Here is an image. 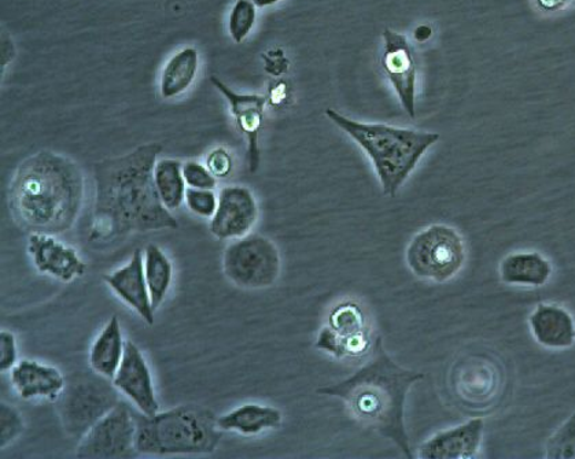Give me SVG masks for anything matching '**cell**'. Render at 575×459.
<instances>
[{
    "label": "cell",
    "instance_id": "36",
    "mask_svg": "<svg viewBox=\"0 0 575 459\" xmlns=\"http://www.w3.org/2000/svg\"><path fill=\"white\" fill-rule=\"evenodd\" d=\"M431 33H433V31H431L429 25H422L415 31V38L419 42H424V40H428L431 36Z\"/></svg>",
    "mask_w": 575,
    "mask_h": 459
},
{
    "label": "cell",
    "instance_id": "9",
    "mask_svg": "<svg viewBox=\"0 0 575 459\" xmlns=\"http://www.w3.org/2000/svg\"><path fill=\"white\" fill-rule=\"evenodd\" d=\"M504 383L502 364L484 353L464 355L452 367V393L471 410H486L496 405Z\"/></svg>",
    "mask_w": 575,
    "mask_h": 459
},
{
    "label": "cell",
    "instance_id": "30",
    "mask_svg": "<svg viewBox=\"0 0 575 459\" xmlns=\"http://www.w3.org/2000/svg\"><path fill=\"white\" fill-rule=\"evenodd\" d=\"M184 202L195 216L212 218L217 210L218 197H216L215 189L187 188Z\"/></svg>",
    "mask_w": 575,
    "mask_h": 459
},
{
    "label": "cell",
    "instance_id": "16",
    "mask_svg": "<svg viewBox=\"0 0 575 459\" xmlns=\"http://www.w3.org/2000/svg\"><path fill=\"white\" fill-rule=\"evenodd\" d=\"M211 83L220 94L226 97L232 107L235 123L247 139V154H249V169L256 174L260 165V147L258 137L264 124V108L267 105V97L257 94H238L224 84L216 76L211 77Z\"/></svg>",
    "mask_w": 575,
    "mask_h": 459
},
{
    "label": "cell",
    "instance_id": "21",
    "mask_svg": "<svg viewBox=\"0 0 575 459\" xmlns=\"http://www.w3.org/2000/svg\"><path fill=\"white\" fill-rule=\"evenodd\" d=\"M499 274L504 284L540 289L548 283L554 268L538 251H517L504 258Z\"/></svg>",
    "mask_w": 575,
    "mask_h": 459
},
{
    "label": "cell",
    "instance_id": "32",
    "mask_svg": "<svg viewBox=\"0 0 575 459\" xmlns=\"http://www.w3.org/2000/svg\"><path fill=\"white\" fill-rule=\"evenodd\" d=\"M206 166L216 179H226L234 169L232 154L224 147H217L206 157Z\"/></svg>",
    "mask_w": 575,
    "mask_h": 459
},
{
    "label": "cell",
    "instance_id": "10",
    "mask_svg": "<svg viewBox=\"0 0 575 459\" xmlns=\"http://www.w3.org/2000/svg\"><path fill=\"white\" fill-rule=\"evenodd\" d=\"M137 421L124 401L114 407L79 441L82 459H129L141 456L136 449Z\"/></svg>",
    "mask_w": 575,
    "mask_h": 459
},
{
    "label": "cell",
    "instance_id": "18",
    "mask_svg": "<svg viewBox=\"0 0 575 459\" xmlns=\"http://www.w3.org/2000/svg\"><path fill=\"white\" fill-rule=\"evenodd\" d=\"M485 423L473 418L458 427L431 436L419 449L422 459H473L479 456L484 439Z\"/></svg>",
    "mask_w": 575,
    "mask_h": 459
},
{
    "label": "cell",
    "instance_id": "5",
    "mask_svg": "<svg viewBox=\"0 0 575 459\" xmlns=\"http://www.w3.org/2000/svg\"><path fill=\"white\" fill-rule=\"evenodd\" d=\"M136 449L141 456L211 455L223 430L209 410L195 405L177 406L147 417L137 416Z\"/></svg>",
    "mask_w": 575,
    "mask_h": 459
},
{
    "label": "cell",
    "instance_id": "3",
    "mask_svg": "<svg viewBox=\"0 0 575 459\" xmlns=\"http://www.w3.org/2000/svg\"><path fill=\"white\" fill-rule=\"evenodd\" d=\"M84 199V177L73 160L39 152L17 169L10 186V210L32 233H63L76 222Z\"/></svg>",
    "mask_w": 575,
    "mask_h": 459
},
{
    "label": "cell",
    "instance_id": "24",
    "mask_svg": "<svg viewBox=\"0 0 575 459\" xmlns=\"http://www.w3.org/2000/svg\"><path fill=\"white\" fill-rule=\"evenodd\" d=\"M199 69L198 50L186 48L165 63L160 79V94L164 100H175L192 88Z\"/></svg>",
    "mask_w": 575,
    "mask_h": 459
},
{
    "label": "cell",
    "instance_id": "2",
    "mask_svg": "<svg viewBox=\"0 0 575 459\" xmlns=\"http://www.w3.org/2000/svg\"><path fill=\"white\" fill-rule=\"evenodd\" d=\"M423 378V373L397 364L378 336L363 367L342 382L318 389V394L341 399L356 420L392 440L405 458H413L405 428V400Z\"/></svg>",
    "mask_w": 575,
    "mask_h": 459
},
{
    "label": "cell",
    "instance_id": "15",
    "mask_svg": "<svg viewBox=\"0 0 575 459\" xmlns=\"http://www.w3.org/2000/svg\"><path fill=\"white\" fill-rule=\"evenodd\" d=\"M28 252L40 273L49 274L62 283H71L74 279L83 278L88 271V265L78 251L57 240L53 234L31 233L28 239Z\"/></svg>",
    "mask_w": 575,
    "mask_h": 459
},
{
    "label": "cell",
    "instance_id": "25",
    "mask_svg": "<svg viewBox=\"0 0 575 459\" xmlns=\"http://www.w3.org/2000/svg\"><path fill=\"white\" fill-rule=\"evenodd\" d=\"M155 188L161 202L170 211L181 208L186 199L187 184L183 176V164L176 159H158L154 168Z\"/></svg>",
    "mask_w": 575,
    "mask_h": 459
},
{
    "label": "cell",
    "instance_id": "7",
    "mask_svg": "<svg viewBox=\"0 0 575 459\" xmlns=\"http://www.w3.org/2000/svg\"><path fill=\"white\" fill-rule=\"evenodd\" d=\"M465 257L463 238L456 229L442 223L415 234L407 250V263L412 273L435 283H445L462 271Z\"/></svg>",
    "mask_w": 575,
    "mask_h": 459
},
{
    "label": "cell",
    "instance_id": "34",
    "mask_svg": "<svg viewBox=\"0 0 575 459\" xmlns=\"http://www.w3.org/2000/svg\"><path fill=\"white\" fill-rule=\"evenodd\" d=\"M16 59V48L11 39L8 34H2V61H0V65L2 69L9 65L11 61Z\"/></svg>",
    "mask_w": 575,
    "mask_h": 459
},
{
    "label": "cell",
    "instance_id": "12",
    "mask_svg": "<svg viewBox=\"0 0 575 459\" xmlns=\"http://www.w3.org/2000/svg\"><path fill=\"white\" fill-rule=\"evenodd\" d=\"M381 65L408 116L417 117V61L404 34L383 31Z\"/></svg>",
    "mask_w": 575,
    "mask_h": 459
},
{
    "label": "cell",
    "instance_id": "13",
    "mask_svg": "<svg viewBox=\"0 0 575 459\" xmlns=\"http://www.w3.org/2000/svg\"><path fill=\"white\" fill-rule=\"evenodd\" d=\"M257 218V200L249 188L224 187L218 194L217 210L211 218L209 231L218 240L244 238L255 227Z\"/></svg>",
    "mask_w": 575,
    "mask_h": 459
},
{
    "label": "cell",
    "instance_id": "23",
    "mask_svg": "<svg viewBox=\"0 0 575 459\" xmlns=\"http://www.w3.org/2000/svg\"><path fill=\"white\" fill-rule=\"evenodd\" d=\"M125 344L119 315H112L90 350L91 369L113 380L125 354Z\"/></svg>",
    "mask_w": 575,
    "mask_h": 459
},
{
    "label": "cell",
    "instance_id": "17",
    "mask_svg": "<svg viewBox=\"0 0 575 459\" xmlns=\"http://www.w3.org/2000/svg\"><path fill=\"white\" fill-rule=\"evenodd\" d=\"M114 294L129 305L147 325L154 324V312L151 291L145 275V258L142 250L132 252L126 265L103 278Z\"/></svg>",
    "mask_w": 575,
    "mask_h": 459
},
{
    "label": "cell",
    "instance_id": "33",
    "mask_svg": "<svg viewBox=\"0 0 575 459\" xmlns=\"http://www.w3.org/2000/svg\"><path fill=\"white\" fill-rule=\"evenodd\" d=\"M17 363V338L10 331L0 332V372H9Z\"/></svg>",
    "mask_w": 575,
    "mask_h": 459
},
{
    "label": "cell",
    "instance_id": "35",
    "mask_svg": "<svg viewBox=\"0 0 575 459\" xmlns=\"http://www.w3.org/2000/svg\"><path fill=\"white\" fill-rule=\"evenodd\" d=\"M540 9L545 11H557L565 8L567 0H536Z\"/></svg>",
    "mask_w": 575,
    "mask_h": 459
},
{
    "label": "cell",
    "instance_id": "22",
    "mask_svg": "<svg viewBox=\"0 0 575 459\" xmlns=\"http://www.w3.org/2000/svg\"><path fill=\"white\" fill-rule=\"evenodd\" d=\"M284 423L281 411L273 406L247 404L217 418V426L224 432L255 436L266 430L278 429Z\"/></svg>",
    "mask_w": 575,
    "mask_h": 459
},
{
    "label": "cell",
    "instance_id": "8",
    "mask_svg": "<svg viewBox=\"0 0 575 459\" xmlns=\"http://www.w3.org/2000/svg\"><path fill=\"white\" fill-rule=\"evenodd\" d=\"M280 252L271 239L249 233L235 239L223 255V272L240 289L273 286L280 274Z\"/></svg>",
    "mask_w": 575,
    "mask_h": 459
},
{
    "label": "cell",
    "instance_id": "4",
    "mask_svg": "<svg viewBox=\"0 0 575 459\" xmlns=\"http://www.w3.org/2000/svg\"><path fill=\"white\" fill-rule=\"evenodd\" d=\"M326 116L363 148L381 181L383 194L390 198L396 197L424 154L441 137L435 132L355 122L333 108H327Z\"/></svg>",
    "mask_w": 575,
    "mask_h": 459
},
{
    "label": "cell",
    "instance_id": "38",
    "mask_svg": "<svg viewBox=\"0 0 575 459\" xmlns=\"http://www.w3.org/2000/svg\"><path fill=\"white\" fill-rule=\"evenodd\" d=\"M567 2H574V0H567Z\"/></svg>",
    "mask_w": 575,
    "mask_h": 459
},
{
    "label": "cell",
    "instance_id": "31",
    "mask_svg": "<svg viewBox=\"0 0 575 459\" xmlns=\"http://www.w3.org/2000/svg\"><path fill=\"white\" fill-rule=\"evenodd\" d=\"M183 176L186 180L187 187L198 189H215L216 177L212 175L208 166L195 163V160H187L183 164Z\"/></svg>",
    "mask_w": 575,
    "mask_h": 459
},
{
    "label": "cell",
    "instance_id": "14",
    "mask_svg": "<svg viewBox=\"0 0 575 459\" xmlns=\"http://www.w3.org/2000/svg\"><path fill=\"white\" fill-rule=\"evenodd\" d=\"M113 384L142 415L152 417L160 411L151 367L134 342H126L124 358L113 378Z\"/></svg>",
    "mask_w": 575,
    "mask_h": 459
},
{
    "label": "cell",
    "instance_id": "27",
    "mask_svg": "<svg viewBox=\"0 0 575 459\" xmlns=\"http://www.w3.org/2000/svg\"><path fill=\"white\" fill-rule=\"evenodd\" d=\"M545 458L575 459V410L546 440Z\"/></svg>",
    "mask_w": 575,
    "mask_h": 459
},
{
    "label": "cell",
    "instance_id": "6",
    "mask_svg": "<svg viewBox=\"0 0 575 459\" xmlns=\"http://www.w3.org/2000/svg\"><path fill=\"white\" fill-rule=\"evenodd\" d=\"M117 392L109 378L94 371L74 372L68 376L65 387L55 400L65 432L73 439H82L122 401Z\"/></svg>",
    "mask_w": 575,
    "mask_h": 459
},
{
    "label": "cell",
    "instance_id": "37",
    "mask_svg": "<svg viewBox=\"0 0 575 459\" xmlns=\"http://www.w3.org/2000/svg\"><path fill=\"white\" fill-rule=\"evenodd\" d=\"M251 2L255 3L257 8H267V6L278 3L280 0H251Z\"/></svg>",
    "mask_w": 575,
    "mask_h": 459
},
{
    "label": "cell",
    "instance_id": "28",
    "mask_svg": "<svg viewBox=\"0 0 575 459\" xmlns=\"http://www.w3.org/2000/svg\"><path fill=\"white\" fill-rule=\"evenodd\" d=\"M257 6L251 0H237L228 20V31L235 43H243L256 24Z\"/></svg>",
    "mask_w": 575,
    "mask_h": 459
},
{
    "label": "cell",
    "instance_id": "29",
    "mask_svg": "<svg viewBox=\"0 0 575 459\" xmlns=\"http://www.w3.org/2000/svg\"><path fill=\"white\" fill-rule=\"evenodd\" d=\"M25 424L16 407L0 404V449L4 450L24 432Z\"/></svg>",
    "mask_w": 575,
    "mask_h": 459
},
{
    "label": "cell",
    "instance_id": "26",
    "mask_svg": "<svg viewBox=\"0 0 575 459\" xmlns=\"http://www.w3.org/2000/svg\"><path fill=\"white\" fill-rule=\"evenodd\" d=\"M145 275L151 291L152 305L157 310L165 301L174 280V267L158 246L148 244L145 251Z\"/></svg>",
    "mask_w": 575,
    "mask_h": 459
},
{
    "label": "cell",
    "instance_id": "19",
    "mask_svg": "<svg viewBox=\"0 0 575 459\" xmlns=\"http://www.w3.org/2000/svg\"><path fill=\"white\" fill-rule=\"evenodd\" d=\"M528 326L540 346L566 350L575 344V320L567 309L556 303H538L528 317Z\"/></svg>",
    "mask_w": 575,
    "mask_h": 459
},
{
    "label": "cell",
    "instance_id": "20",
    "mask_svg": "<svg viewBox=\"0 0 575 459\" xmlns=\"http://www.w3.org/2000/svg\"><path fill=\"white\" fill-rule=\"evenodd\" d=\"M11 383L24 400L38 398L55 401L65 387L66 377L57 367L22 359L11 369Z\"/></svg>",
    "mask_w": 575,
    "mask_h": 459
},
{
    "label": "cell",
    "instance_id": "11",
    "mask_svg": "<svg viewBox=\"0 0 575 459\" xmlns=\"http://www.w3.org/2000/svg\"><path fill=\"white\" fill-rule=\"evenodd\" d=\"M316 347L337 358L360 357L370 347V326L358 303H339L331 310L329 326L321 330Z\"/></svg>",
    "mask_w": 575,
    "mask_h": 459
},
{
    "label": "cell",
    "instance_id": "1",
    "mask_svg": "<svg viewBox=\"0 0 575 459\" xmlns=\"http://www.w3.org/2000/svg\"><path fill=\"white\" fill-rule=\"evenodd\" d=\"M161 152L163 147L157 143H148L122 157L94 165L95 205L90 243L109 244L134 232L179 228L155 188L154 168Z\"/></svg>",
    "mask_w": 575,
    "mask_h": 459
}]
</instances>
